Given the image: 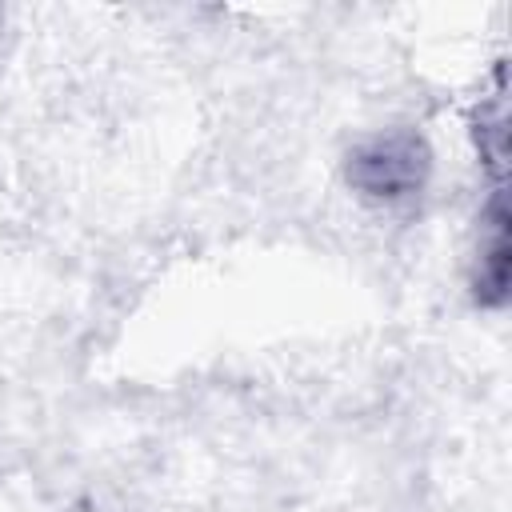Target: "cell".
<instances>
[{
	"label": "cell",
	"instance_id": "1",
	"mask_svg": "<svg viewBox=\"0 0 512 512\" xmlns=\"http://www.w3.org/2000/svg\"><path fill=\"white\" fill-rule=\"evenodd\" d=\"M424 168H428V152L420 140L412 136H380L368 148H360L352 156V180L360 192L376 196V200H400L420 192L424 184Z\"/></svg>",
	"mask_w": 512,
	"mask_h": 512
}]
</instances>
